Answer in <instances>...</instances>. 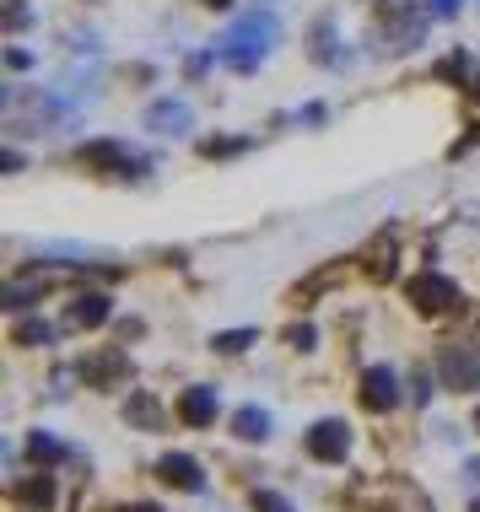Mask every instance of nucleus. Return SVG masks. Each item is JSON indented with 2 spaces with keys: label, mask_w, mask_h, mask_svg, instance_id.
<instances>
[{
  "label": "nucleus",
  "mask_w": 480,
  "mask_h": 512,
  "mask_svg": "<svg viewBox=\"0 0 480 512\" xmlns=\"http://www.w3.org/2000/svg\"><path fill=\"white\" fill-rule=\"evenodd\" d=\"M281 44V22L270 17V11H249V17H238L222 33V44H216V60L227 65V71H238V76H249L259 71V65L270 60V49Z\"/></svg>",
  "instance_id": "1"
},
{
  "label": "nucleus",
  "mask_w": 480,
  "mask_h": 512,
  "mask_svg": "<svg viewBox=\"0 0 480 512\" xmlns=\"http://www.w3.org/2000/svg\"><path fill=\"white\" fill-rule=\"evenodd\" d=\"M378 33H389V44H383V49H394V54L416 49L421 38H427V6H410V0H383V6H378Z\"/></svg>",
  "instance_id": "2"
},
{
  "label": "nucleus",
  "mask_w": 480,
  "mask_h": 512,
  "mask_svg": "<svg viewBox=\"0 0 480 512\" xmlns=\"http://www.w3.org/2000/svg\"><path fill=\"white\" fill-rule=\"evenodd\" d=\"M81 168L108 173V178H141L146 162L135 157L125 141H92V146H81Z\"/></svg>",
  "instance_id": "3"
},
{
  "label": "nucleus",
  "mask_w": 480,
  "mask_h": 512,
  "mask_svg": "<svg viewBox=\"0 0 480 512\" xmlns=\"http://www.w3.org/2000/svg\"><path fill=\"white\" fill-rule=\"evenodd\" d=\"M405 297H410V308L416 313H454L459 308V286L448 281V275H437V270H421L416 281L405 286Z\"/></svg>",
  "instance_id": "4"
},
{
  "label": "nucleus",
  "mask_w": 480,
  "mask_h": 512,
  "mask_svg": "<svg viewBox=\"0 0 480 512\" xmlns=\"http://www.w3.org/2000/svg\"><path fill=\"white\" fill-rule=\"evenodd\" d=\"M308 453H313L319 464H340V459L351 453V426H346V421H319V426L308 432Z\"/></svg>",
  "instance_id": "5"
},
{
  "label": "nucleus",
  "mask_w": 480,
  "mask_h": 512,
  "mask_svg": "<svg viewBox=\"0 0 480 512\" xmlns=\"http://www.w3.org/2000/svg\"><path fill=\"white\" fill-rule=\"evenodd\" d=\"M362 405L373 415L400 405V378H394V367H367L362 372Z\"/></svg>",
  "instance_id": "6"
},
{
  "label": "nucleus",
  "mask_w": 480,
  "mask_h": 512,
  "mask_svg": "<svg viewBox=\"0 0 480 512\" xmlns=\"http://www.w3.org/2000/svg\"><path fill=\"white\" fill-rule=\"evenodd\" d=\"M189 124H195V108H189L184 98H162L146 108V130L152 135H184Z\"/></svg>",
  "instance_id": "7"
},
{
  "label": "nucleus",
  "mask_w": 480,
  "mask_h": 512,
  "mask_svg": "<svg viewBox=\"0 0 480 512\" xmlns=\"http://www.w3.org/2000/svg\"><path fill=\"white\" fill-rule=\"evenodd\" d=\"M437 372H443L448 389H480V362L470 351H459V345H448V351L437 356Z\"/></svg>",
  "instance_id": "8"
},
{
  "label": "nucleus",
  "mask_w": 480,
  "mask_h": 512,
  "mask_svg": "<svg viewBox=\"0 0 480 512\" xmlns=\"http://www.w3.org/2000/svg\"><path fill=\"white\" fill-rule=\"evenodd\" d=\"M157 475L178 491H205V475H200V464L189 459V453H168V459L157 464Z\"/></svg>",
  "instance_id": "9"
},
{
  "label": "nucleus",
  "mask_w": 480,
  "mask_h": 512,
  "mask_svg": "<svg viewBox=\"0 0 480 512\" xmlns=\"http://www.w3.org/2000/svg\"><path fill=\"white\" fill-rule=\"evenodd\" d=\"M178 415H184V426H211L216 421V389H184V399H178Z\"/></svg>",
  "instance_id": "10"
},
{
  "label": "nucleus",
  "mask_w": 480,
  "mask_h": 512,
  "mask_svg": "<svg viewBox=\"0 0 480 512\" xmlns=\"http://www.w3.org/2000/svg\"><path fill=\"white\" fill-rule=\"evenodd\" d=\"M108 297L103 292H81L76 302H71V329H98V324H108Z\"/></svg>",
  "instance_id": "11"
},
{
  "label": "nucleus",
  "mask_w": 480,
  "mask_h": 512,
  "mask_svg": "<svg viewBox=\"0 0 480 512\" xmlns=\"http://www.w3.org/2000/svg\"><path fill=\"white\" fill-rule=\"evenodd\" d=\"M232 432H238L243 442H265V437H270V410H259V405H243L238 415H232Z\"/></svg>",
  "instance_id": "12"
},
{
  "label": "nucleus",
  "mask_w": 480,
  "mask_h": 512,
  "mask_svg": "<svg viewBox=\"0 0 480 512\" xmlns=\"http://www.w3.org/2000/svg\"><path fill=\"white\" fill-rule=\"evenodd\" d=\"M313 60H319V65H346V54L335 49V22L313 27Z\"/></svg>",
  "instance_id": "13"
},
{
  "label": "nucleus",
  "mask_w": 480,
  "mask_h": 512,
  "mask_svg": "<svg viewBox=\"0 0 480 512\" xmlns=\"http://www.w3.org/2000/svg\"><path fill=\"white\" fill-rule=\"evenodd\" d=\"M11 340L33 351V345H49V340H54V324H44V318H22V324L11 329Z\"/></svg>",
  "instance_id": "14"
},
{
  "label": "nucleus",
  "mask_w": 480,
  "mask_h": 512,
  "mask_svg": "<svg viewBox=\"0 0 480 512\" xmlns=\"http://www.w3.org/2000/svg\"><path fill=\"white\" fill-rule=\"evenodd\" d=\"M17 496H22L27 507H49L54 502V480L49 475H27L22 486H17Z\"/></svg>",
  "instance_id": "15"
},
{
  "label": "nucleus",
  "mask_w": 480,
  "mask_h": 512,
  "mask_svg": "<svg viewBox=\"0 0 480 512\" xmlns=\"http://www.w3.org/2000/svg\"><path fill=\"white\" fill-rule=\"evenodd\" d=\"M33 297H38L33 281H6V286H0V308H27Z\"/></svg>",
  "instance_id": "16"
},
{
  "label": "nucleus",
  "mask_w": 480,
  "mask_h": 512,
  "mask_svg": "<svg viewBox=\"0 0 480 512\" xmlns=\"http://www.w3.org/2000/svg\"><path fill=\"white\" fill-rule=\"evenodd\" d=\"M254 340H259L254 329H227V335H216L211 345H216V351H227V356H238V351H249Z\"/></svg>",
  "instance_id": "17"
},
{
  "label": "nucleus",
  "mask_w": 480,
  "mask_h": 512,
  "mask_svg": "<svg viewBox=\"0 0 480 512\" xmlns=\"http://www.w3.org/2000/svg\"><path fill=\"white\" fill-rule=\"evenodd\" d=\"M27 453H33V459H38V464H44V459H60V453H65V448H60V442H54L49 432H33V442H27Z\"/></svg>",
  "instance_id": "18"
},
{
  "label": "nucleus",
  "mask_w": 480,
  "mask_h": 512,
  "mask_svg": "<svg viewBox=\"0 0 480 512\" xmlns=\"http://www.w3.org/2000/svg\"><path fill=\"white\" fill-rule=\"evenodd\" d=\"M119 372H125V356H103L98 367H87V378L92 383H108V378H119Z\"/></svg>",
  "instance_id": "19"
},
{
  "label": "nucleus",
  "mask_w": 480,
  "mask_h": 512,
  "mask_svg": "<svg viewBox=\"0 0 480 512\" xmlns=\"http://www.w3.org/2000/svg\"><path fill=\"white\" fill-rule=\"evenodd\" d=\"M254 512H292V502L276 491H254Z\"/></svg>",
  "instance_id": "20"
},
{
  "label": "nucleus",
  "mask_w": 480,
  "mask_h": 512,
  "mask_svg": "<svg viewBox=\"0 0 480 512\" xmlns=\"http://www.w3.org/2000/svg\"><path fill=\"white\" fill-rule=\"evenodd\" d=\"M27 22H33V11H27L22 0H6V27H11V33H22Z\"/></svg>",
  "instance_id": "21"
},
{
  "label": "nucleus",
  "mask_w": 480,
  "mask_h": 512,
  "mask_svg": "<svg viewBox=\"0 0 480 512\" xmlns=\"http://www.w3.org/2000/svg\"><path fill=\"white\" fill-rule=\"evenodd\" d=\"M427 6V17H437V22H454L459 17V0H421Z\"/></svg>",
  "instance_id": "22"
},
{
  "label": "nucleus",
  "mask_w": 480,
  "mask_h": 512,
  "mask_svg": "<svg viewBox=\"0 0 480 512\" xmlns=\"http://www.w3.org/2000/svg\"><path fill=\"white\" fill-rule=\"evenodd\" d=\"M313 340H319V335H313V324H292V329H286V345H297V351H313Z\"/></svg>",
  "instance_id": "23"
},
{
  "label": "nucleus",
  "mask_w": 480,
  "mask_h": 512,
  "mask_svg": "<svg viewBox=\"0 0 480 512\" xmlns=\"http://www.w3.org/2000/svg\"><path fill=\"white\" fill-rule=\"evenodd\" d=\"M130 415H135V421H141V426H157V405H152V399H135V405H130Z\"/></svg>",
  "instance_id": "24"
},
{
  "label": "nucleus",
  "mask_w": 480,
  "mask_h": 512,
  "mask_svg": "<svg viewBox=\"0 0 480 512\" xmlns=\"http://www.w3.org/2000/svg\"><path fill=\"white\" fill-rule=\"evenodd\" d=\"M243 146H249V141H205L200 151H205V157H232V151H243Z\"/></svg>",
  "instance_id": "25"
},
{
  "label": "nucleus",
  "mask_w": 480,
  "mask_h": 512,
  "mask_svg": "<svg viewBox=\"0 0 480 512\" xmlns=\"http://www.w3.org/2000/svg\"><path fill=\"white\" fill-rule=\"evenodd\" d=\"M437 76H443V81H459V76H464V54H454V60H443V65H437Z\"/></svg>",
  "instance_id": "26"
},
{
  "label": "nucleus",
  "mask_w": 480,
  "mask_h": 512,
  "mask_svg": "<svg viewBox=\"0 0 480 512\" xmlns=\"http://www.w3.org/2000/svg\"><path fill=\"white\" fill-rule=\"evenodd\" d=\"M6 65H11V71H27V65H33V54H27V49H6Z\"/></svg>",
  "instance_id": "27"
},
{
  "label": "nucleus",
  "mask_w": 480,
  "mask_h": 512,
  "mask_svg": "<svg viewBox=\"0 0 480 512\" xmlns=\"http://www.w3.org/2000/svg\"><path fill=\"white\" fill-rule=\"evenodd\" d=\"M200 6H211V11H227V6H232V0H200Z\"/></svg>",
  "instance_id": "28"
},
{
  "label": "nucleus",
  "mask_w": 480,
  "mask_h": 512,
  "mask_svg": "<svg viewBox=\"0 0 480 512\" xmlns=\"http://www.w3.org/2000/svg\"><path fill=\"white\" fill-rule=\"evenodd\" d=\"M125 512H157V507H152V502H141V507H125Z\"/></svg>",
  "instance_id": "29"
},
{
  "label": "nucleus",
  "mask_w": 480,
  "mask_h": 512,
  "mask_svg": "<svg viewBox=\"0 0 480 512\" xmlns=\"http://www.w3.org/2000/svg\"><path fill=\"white\" fill-rule=\"evenodd\" d=\"M470 92H475V98H480V76H475V81H470Z\"/></svg>",
  "instance_id": "30"
},
{
  "label": "nucleus",
  "mask_w": 480,
  "mask_h": 512,
  "mask_svg": "<svg viewBox=\"0 0 480 512\" xmlns=\"http://www.w3.org/2000/svg\"><path fill=\"white\" fill-rule=\"evenodd\" d=\"M475 426H480V410H475Z\"/></svg>",
  "instance_id": "31"
},
{
  "label": "nucleus",
  "mask_w": 480,
  "mask_h": 512,
  "mask_svg": "<svg viewBox=\"0 0 480 512\" xmlns=\"http://www.w3.org/2000/svg\"><path fill=\"white\" fill-rule=\"evenodd\" d=\"M470 512H480V502H475V507H470Z\"/></svg>",
  "instance_id": "32"
}]
</instances>
